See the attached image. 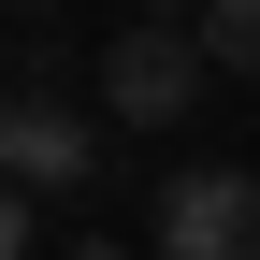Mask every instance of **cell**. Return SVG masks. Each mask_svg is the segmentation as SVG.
<instances>
[{
  "label": "cell",
  "instance_id": "cell-1",
  "mask_svg": "<svg viewBox=\"0 0 260 260\" xmlns=\"http://www.w3.org/2000/svg\"><path fill=\"white\" fill-rule=\"evenodd\" d=\"M102 102H73V87H0V188H102Z\"/></svg>",
  "mask_w": 260,
  "mask_h": 260
},
{
  "label": "cell",
  "instance_id": "cell-2",
  "mask_svg": "<svg viewBox=\"0 0 260 260\" xmlns=\"http://www.w3.org/2000/svg\"><path fill=\"white\" fill-rule=\"evenodd\" d=\"M87 73H102V130H174V116H203L217 58H203V29H116Z\"/></svg>",
  "mask_w": 260,
  "mask_h": 260
},
{
  "label": "cell",
  "instance_id": "cell-3",
  "mask_svg": "<svg viewBox=\"0 0 260 260\" xmlns=\"http://www.w3.org/2000/svg\"><path fill=\"white\" fill-rule=\"evenodd\" d=\"M159 260H260V174L246 159H203V174H174L159 188Z\"/></svg>",
  "mask_w": 260,
  "mask_h": 260
},
{
  "label": "cell",
  "instance_id": "cell-4",
  "mask_svg": "<svg viewBox=\"0 0 260 260\" xmlns=\"http://www.w3.org/2000/svg\"><path fill=\"white\" fill-rule=\"evenodd\" d=\"M203 58H217V73H260V0H203Z\"/></svg>",
  "mask_w": 260,
  "mask_h": 260
},
{
  "label": "cell",
  "instance_id": "cell-5",
  "mask_svg": "<svg viewBox=\"0 0 260 260\" xmlns=\"http://www.w3.org/2000/svg\"><path fill=\"white\" fill-rule=\"evenodd\" d=\"M44 246V217H29V188H0V260H29Z\"/></svg>",
  "mask_w": 260,
  "mask_h": 260
},
{
  "label": "cell",
  "instance_id": "cell-6",
  "mask_svg": "<svg viewBox=\"0 0 260 260\" xmlns=\"http://www.w3.org/2000/svg\"><path fill=\"white\" fill-rule=\"evenodd\" d=\"M174 15H188V29H203V0H130V29H174Z\"/></svg>",
  "mask_w": 260,
  "mask_h": 260
},
{
  "label": "cell",
  "instance_id": "cell-7",
  "mask_svg": "<svg viewBox=\"0 0 260 260\" xmlns=\"http://www.w3.org/2000/svg\"><path fill=\"white\" fill-rule=\"evenodd\" d=\"M73 260H130V246H116V232H73Z\"/></svg>",
  "mask_w": 260,
  "mask_h": 260
},
{
  "label": "cell",
  "instance_id": "cell-8",
  "mask_svg": "<svg viewBox=\"0 0 260 260\" xmlns=\"http://www.w3.org/2000/svg\"><path fill=\"white\" fill-rule=\"evenodd\" d=\"M15 15H29V0H15Z\"/></svg>",
  "mask_w": 260,
  "mask_h": 260
}]
</instances>
